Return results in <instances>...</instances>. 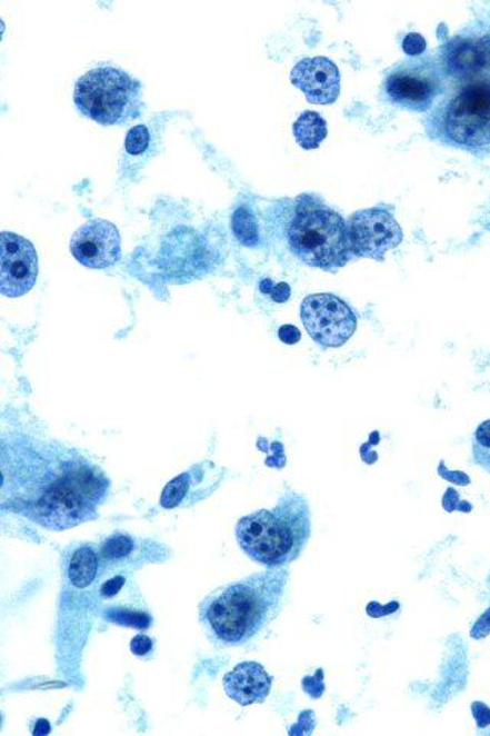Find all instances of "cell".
<instances>
[{
  "instance_id": "27",
  "label": "cell",
  "mask_w": 490,
  "mask_h": 736,
  "mask_svg": "<svg viewBox=\"0 0 490 736\" xmlns=\"http://www.w3.org/2000/svg\"><path fill=\"white\" fill-rule=\"evenodd\" d=\"M124 581L127 580L121 576L111 578V580H108L107 584L101 586V596L108 598L117 596V594L120 593V589L123 588Z\"/></svg>"
},
{
  "instance_id": "17",
  "label": "cell",
  "mask_w": 490,
  "mask_h": 736,
  "mask_svg": "<svg viewBox=\"0 0 490 736\" xmlns=\"http://www.w3.org/2000/svg\"><path fill=\"white\" fill-rule=\"evenodd\" d=\"M293 133L299 147L303 149H318L328 136L327 121L318 112H302L299 119L296 120Z\"/></svg>"
},
{
  "instance_id": "6",
  "label": "cell",
  "mask_w": 490,
  "mask_h": 736,
  "mask_svg": "<svg viewBox=\"0 0 490 736\" xmlns=\"http://www.w3.org/2000/svg\"><path fill=\"white\" fill-rule=\"evenodd\" d=\"M303 326L323 347H342L350 341L358 319L346 301L330 294L310 295L301 306Z\"/></svg>"
},
{
  "instance_id": "14",
  "label": "cell",
  "mask_w": 490,
  "mask_h": 736,
  "mask_svg": "<svg viewBox=\"0 0 490 736\" xmlns=\"http://www.w3.org/2000/svg\"><path fill=\"white\" fill-rule=\"evenodd\" d=\"M273 678L254 662H244L224 677V690L238 705L250 706L264 703L269 697Z\"/></svg>"
},
{
  "instance_id": "15",
  "label": "cell",
  "mask_w": 490,
  "mask_h": 736,
  "mask_svg": "<svg viewBox=\"0 0 490 736\" xmlns=\"http://www.w3.org/2000/svg\"><path fill=\"white\" fill-rule=\"evenodd\" d=\"M448 63L451 70L459 74H471L481 68L490 67V38L463 40L452 44Z\"/></svg>"
},
{
  "instance_id": "21",
  "label": "cell",
  "mask_w": 490,
  "mask_h": 736,
  "mask_svg": "<svg viewBox=\"0 0 490 736\" xmlns=\"http://www.w3.org/2000/svg\"><path fill=\"white\" fill-rule=\"evenodd\" d=\"M109 621L128 628L146 629L151 625L152 618L149 614L127 608H111L104 613Z\"/></svg>"
},
{
  "instance_id": "7",
  "label": "cell",
  "mask_w": 490,
  "mask_h": 736,
  "mask_svg": "<svg viewBox=\"0 0 490 736\" xmlns=\"http://www.w3.org/2000/svg\"><path fill=\"white\" fill-rule=\"evenodd\" d=\"M449 137L464 147L490 143V88L476 84L464 89L449 107L447 116Z\"/></svg>"
},
{
  "instance_id": "18",
  "label": "cell",
  "mask_w": 490,
  "mask_h": 736,
  "mask_svg": "<svg viewBox=\"0 0 490 736\" xmlns=\"http://www.w3.org/2000/svg\"><path fill=\"white\" fill-rule=\"evenodd\" d=\"M232 228L234 237L247 248H254L259 242V228L257 217L249 208L241 206L233 213Z\"/></svg>"
},
{
  "instance_id": "8",
  "label": "cell",
  "mask_w": 490,
  "mask_h": 736,
  "mask_svg": "<svg viewBox=\"0 0 490 736\" xmlns=\"http://www.w3.org/2000/svg\"><path fill=\"white\" fill-rule=\"evenodd\" d=\"M350 240L356 257L383 261L384 255L403 241V230L384 209H363L350 218Z\"/></svg>"
},
{
  "instance_id": "22",
  "label": "cell",
  "mask_w": 490,
  "mask_h": 736,
  "mask_svg": "<svg viewBox=\"0 0 490 736\" xmlns=\"http://www.w3.org/2000/svg\"><path fill=\"white\" fill-rule=\"evenodd\" d=\"M151 143V133L144 125H139V127H133L131 131L128 132L127 137V151L132 153V156H139L143 153L146 149L149 148Z\"/></svg>"
},
{
  "instance_id": "20",
  "label": "cell",
  "mask_w": 490,
  "mask_h": 736,
  "mask_svg": "<svg viewBox=\"0 0 490 736\" xmlns=\"http://www.w3.org/2000/svg\"><path fill=\"white\" fill-rule=\"evenodd\" d=\"M473 463L490 475V419L478 426L472 442Z\"/></svg>"
},
{
  "instance_id": "12",
  "label": "cell",
  "mask_w": 490,
  "mask_h": 736,
  "mask_svg": "<svg viewBox=\"0 0 490 736\" xmlns=\"http://www.w3.org/2000/svg\"><path fill=\"white\" fill-rule=\"evenodd\" d=\"M221 483V470L212 463H202L166 485L160 504L164 508L189 507L212 495Z\"/></svg>"
},
{
  "instance_id": "5",
  "label": "cell",
  "mask_w": 490,
  "mask_h": 736,
  "mask_svg": "<svg viewBox=\"0 0 490 736\" xmlns=\"http://www.w3.org/2000/svg\"><path fill=\"white\" fill-rule=\"evenodd\" d=\"M74 102L82 115L100 125H121L140 116L139 82L119 68L100 67L77 80Z\"/></svg>"
},
{
  "instance_id": "10",
  "label": "cell",
  "mask_w": 490,
  "mask_h": 736,
  "mask_svg": "<svg viewBox=\"0 0 490 736\" xmlns=\"http://www.w3.org/2000/svg\"><path fill=\"white\" fill-rule=\"evenodd\" d=\"M71 252L89 269H107L120 260L119 229L107 220L89 221L72 236Z\"/></svg>"
},
{
  "instance_id": "28",
  "label": "cell",
  "mask_w": 490,
  "mask_h": 736,
  "mask_svg": "<svg viewBox=\"0 0 490 736\" xmlns=\"http://www.w3.org/2000/svg\"><path fill=\"white\" fill-rule=\"evenodd\" d=\"M490 634V609L478 620L476 628L472 629V637L483 638Z\"/></svg>"
},
{
  "instance_id": "19",
  "label": "cell",
  "mask_w": 490,
  "mask_h": 736,
  "mask_svg": "<svg viewBox=\"0 0 490 736\" xmlns=\"http://www.w3.org/2000/svg\"><path fill=\"white\" fill-rule=\"evenodd\" d=\"M136 551V540L128 534H113L100 548L101 559L108 564L127 560Z\"/></svg>"
},
{
  "instance_id": "3",
  "label": "cell",
  "mask_w": 490,
  "mask_h": 736,
  "mask_svg": "<svg viewBox=\"0 0 490 736\" xmlns=\"http://www.w3.org/2000/svg\"><path fill=\"white\" fill-rule=\"evenodd\" d=\"M310 536L309 504L294 491L286 493L273 509H259L237 525L242 551L267 568H283L298 559Z\"/></svg>"
},
{
  "instance_id": "9",
  "label": "cell",
  "mask_w": 490,
  "mask_h": 736,
  "mask_svg": "<svg viewBox=\"0 0 490 736\" xmlns=\"http://www.w3.org/2000/svg\"><path fill=\"white\" fill-rule=\"evenodd\" d=\"M39 258L32 242L13 232L0 236V292L23 297L38 281Z\"/></svg>"
},
{
  "instance_id": "23",
  "label": "cell",
  "mask_w": 490,
  "mask_h": 736,
  "mask_svg": "<svg viewBox=\"0 0 490 736\" xmlns=\"http://www.w3.org/2000/svg\"><path fill=\"white\" fill-rule=\"evenodd\" d=\"M262 294L270 295L271 299L274 302H286L289 301L291 289L287 282H279V285H273L271 280H262L259 285Z\"/></svg>"
},
{
  "instance_id": "4",
  "label": "cell",
  "mask_w": 490,
  "mask_h": 736,
  "mask_svg": "<svg viewBox=\"0 0 490 736\" xmlns=\"http://www.w3.org/2000/svg\"><path fill=\"white\" fill-rule=\"evenodd\" d=\"M290 248L299 260L334 272L351 260L350 229L333 209L303 205L296 210L289 229Z\"/></svg>"
},
{
  "instance_id": "25",
  "label": "cell",
  "mask_w": 490,
  "mask_h": 736,
  "mask_svg": "<svg viewBox=\"0 0 490 736\" xmlns=\"http://www.w3.org/2000/svg\"><path fill=\"white\" fill-rule=\"evenodd\" d=\"M153 649V641L148 635H137L136 638L131 641V650L137 657H146V655L151 654Z\"/></svg>"
},
{
  "instance_id": "1",
  "label": "cell",
  "mask_w": 490,
  "mask_h": 736,
  "mask_svg": "<svg viewBox=\"0 0 490 736\" xmlns=\"http://www.w3.org/2000/svg\"><path fill=\"white\" fill-rule=\"evenodd\" d=\"M3 505L47 529H68L96 519L109 483L87 457L43 440L3 442Z\"/></svg>"
},
{
  "instance_id": "13",
  "label": "cell",
  "mask_w": 490,
  "mask_h": 736,
  "mask_svg": "<svg viewBox=\"0 0 490 736\" xmlns=\"http://www.w3.org/2000/svg\"><path fill=\"white\" fill-rule=\"evenodd\" d=\"M436 77L420 67L397 68L387 80V92L392 102L412 111H424L437 95Z\"/></svg>"
},
{
  "instance_id": "16",
  "label": "cell",
  "mask_w": 490,
  "mask_h": 736,
  "mask_svg": "<svg viewBox=\"0 0 490 736\" xmlns=\"http://www.w3.org/2000/svg\"><path fill=\"white\" fill-rule=\"evenodd\" d=\"M100 557L92 546H80L68 564V578L76 588H87L96 580L100 568Z\"/></svg>"
},
{
  "instance_id": "11",
  "label": "cell",
  "mask_w": 490,
  "mask_h": 736,
  "mask_svg": "<svg viewBox=\"0 0 490 736\" xmlns=\"http://www.w3.org/2000/svg\"><path fill=\"white\" fill-rule=\"evenodd\" d=\"M291 82L314 105H331L340 95V72L330 59H303L291 71Z\"/></svg>"
},
{
  "instance_id": "2",
  "label": "cell",
  "mask_w": 490,
  "mask_h": 736,
  "mask_svg": "<svg viewBox=\"0 0 490 736\" xmlns=\"http://www.w3.org/2000/svg\"><path fill=\"white\" fill-rule=\"evenodd\" d=\"M289 578L286 566L269 568L210 594L200 617L212 640L221 646L252 641L281 613Z\"/></svg>"
},
{
  "instance_id": "24",
  "label": "cell",
  "mask_w": 490,
  "mask_h": 736,
  "mask_svg": "<svg viewBox=\"0 0 490 736\" xmlns=\"http://www.w3.org/2000/svg\"><path fill=\"white\" fill-rule=\"evenodd\" d=\"M402 48L408 56H419L427 50V40L419 32H411L403 39Z\"/></svg>"
},
{
  "instance_id": "26",
  "label": "cell",
  "mask_w": 490,
  "mask_h": 736,
  "mask_svg": "<svg viewBox=\"0 0 490 736\" xmlns=\"http://www.w3.org/2000/svg\"><path fill=\"white\" fill-rule=\"evenodd\" d=\"M279 339H281L282 342L289 344V346H293V344L301 341V331L294 326H282L281 329H279Z\"/></svg>"
}]
</instances>
